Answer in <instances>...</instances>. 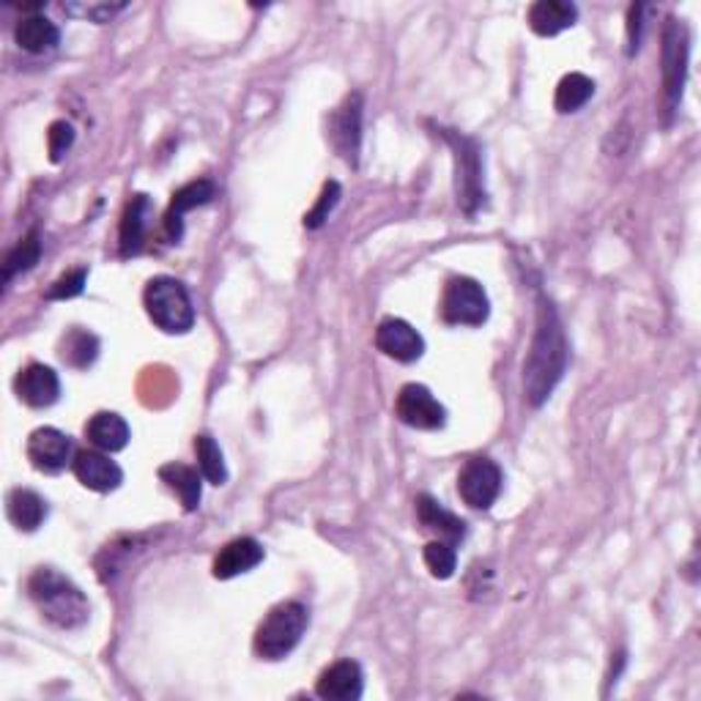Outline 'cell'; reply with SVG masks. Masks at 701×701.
Wrapping results in <instances>:
<instances>
[{"instance_id":"32","label":"cell","mask_w":701,"mask_h":701,"mask_svg":"<svg viewBox=\"0 0 701 701\" xmlns=\"http://www.w3.org/2000/svg\"><path fill=\"white\" fill-rule=\"evenodd\" d=\"M74 143V127L69 121H56L50 124V132H47V145H50V160L61 162L63 154L72 149Z\"/></svg>"},{"instance_id":"20","label":"cell","mask_w":701,"mask_h":701,"mask_svg":"<svg viewBox=\"0 0 701 701\" xmlns=\"http://www.w3.org/2000/svg\"><path fill=\"white\" fill-rule=\"evenodd\" d=\"M417 518H420L422 529L433 531V535H439V540L453 542V546L458 540H464L466 535L464 521L449 513V510H444L433 496H425V493L417 496Z\"/></svg>"},{"instance_id":"27","label":"cell","mask_w":701,"mask_h":701,"mask_svg":"<svg viewBox=\"0 0 701 701\" xmlns=\"http://www.w3.org/2000/svg\"><path fill=\"white\" fill-rule=\"evenodd\" d=\"M39 258H42L39 231H31L28 236H25L23 242L7 255V260H3V282H12L17 274L34 269V266L39 264Z\"/></svg>"},{"instance_id":"5","label":"cell","mask_w":701,"mask_h":701,"mask_svg":"<svg viewBox=\"0 0 701 701\" xmlns=\"http://www.w3.org/2000/svg\"><path fill=\"white\" fill-rule=\"evenodd\" d=\"M444 140L455 151V189H458V203L466 214H475L486 203V187H482V156L477 140L455 132V129H442Z\"/></svg>"},{"instance_id":"3","label":"cell","mask_w":701,"mask_h":701,"mask_svg":"<svg viewBox=\"0 0 701 701\" xmlns=\"http://www.w3.org/2000/svg\"><path fill=\"white\" fill-rule=\"evenodd\" d=\"M143 304L149 318L167 335H184L195 324V304L184 282L173 277H154L145 285Z\"/></svg>"},{"instance_id":"10","label":"cell","mask_w":701,"mask_h":701,"mask_svg":"<svg viewBox=\"0 0 701 701\" xmlns=\"http://www.w3.org/2000/svg\"><path fill=\"white\" fill-rule=\"evenodd\" d=\"M74 444L58 428H39L28 439V458L45 475H58L74 460Z\"/></svg>"},{"instance_id":"15","label":"cell","mask_w":701,"mask_h":701,"mask_svg":"<svg viewBox=\"0 0 701 701\" xmlns=\"http://www.w3.org/2000/svg\"><path fill=\"white\" fill-rule=\"evenodd\" d=\"M72 471L85 488L96 493H110L116 491L124 482V471L116 460H110L107 455L94 453V449H83V453L74 455Z\"/></svg>"},{"instance_id":"14","label":"cell","mask_w":701,"mask_h":701,"mask_svg":"<svg viewBox=\"0 0 701 701\" xmlns=\"http://www.w3.org/2000/svg\"><path fill=\"white\" fill-rule=\"evenodd\" d=\"M14 389H17V398L23 400L31 409H47V406L56 404L61 398V382H58V373L52 367L28 365L25 371H20L17 382H14Z\"/></svg>"},{"instance_id":"4","label":"cell","mask_w":701,"mask_h":701,"mask_svg":"<svg viewBox=\"0 0 701 701\" xmlns=\"http://www.w3.org/2000/svg\"><path fill=\"white\" fill-rule=\"evenodd\" d=\"M307 622V608H304L302 603H280V606L271 608L264 622L258 624L255 652H258L264 661H280V657L293 652V646L302 641Z\"/></svg>"},{"instance_id":"13","label":"cell","mask_w":701,"mask_h":701,"mask_svg":"<svg viewBox=\"0 0 701 701\" xmlns=\"http://www.w3.org/2000/svg\"><path fill=\"white\" fill-rule=\"evenodd\" d=\"M365 690V677L357 661H337L318 677L315 693L329 701H357Z\"/></svg>"},{"instance_id":"1","label":"cell","mask_w":701,"mask_h":701,"mask_svg":"<svg viewBox=\"0 0 701 701\" xmlns=\"http://www.w3.org/2000/svg\"><path fill=\"white\" fill-rule=\"evenodd\" d=\"M564 367H568V340H564L562 320H559L553 304L546 296H540L537 329L531 337L529 357L524 362V393L535 409L551 398L553 387L562 382Z\"/></svg>"},{"instance_id":"9","label":"cell","mask_w":701,"mask_h":701,"mask_svg":"<svg viewBox=\"0 0 701 701\" xmlns=\"http://www.w3.org/2000/svg\"><path fill=\"white\" fill-rule=\"evenodd\" d=\"M395 414L400 422L417 431H439L447 422V411L433 398V393L422 384H406L395 400Z\"/></svg>"},{"instance_id":"6","label":"cell","mask_w":701,"mask_h":701,"mask_svg":"<svg viewBox=\"0 0 701 701\" xmlns=\"http://www.w3.org/2000/svg\"><path fill=\"white\" fill-rule=\"evenodd\" d=\"M685 72H688V31L677 20H668L663 31V105H666V124L677 113L682 100Z\"/></svg>"},{"instance_id":"16","label":"cell","mask_w":701,"mask_h":701,"mask_svg":"<svg viewBox=\"0 0 701 701\" xmlns=\"http://www.w3.org/2000/svg\"><path fill=\"white\" fill-rule=\"evenodd\" d=\"M217 195V187L214 182H209V178H200V182H192L187 184V187L178 189L176 195H173L171 200V209H167L165 214V233L171 242H178V238L184 236V214L192 209H198V206H206L211 203Z\"/></svg>"},{"instance_id":"12","label":"cell","mask_w":701,"mask_h":701,"mask_svg":"<svg viewBox=\"0 0 701 701\" xmlns=\"http://www.w3.org/2000/svg\"><path fill=\"white\" fill-rule=\"evenodd\" d=\"M376 346L378 351H384L393 360L406 362V365L425 354V340H422L420 331L400 318H387L378 324Z\"/></svg>"},{"instance_id":"34","label":"cell","mask_w":701,"mask_h":701,"mask_svg":"<svg viewBox=\"0 0 701 701\" xmlns=\"http://www.w3.org/2000/svg\"><path fill=\"white\" fill-rule=\"evenodd\" d=\"M641 14H644V7H633V9H630V17H628L630 52L639 50V45H641Z\"/></svg>"},{"instance_id":"8","label":"cell","mask_w":701,"mask_h":701,"mask_svg":"<svg viewBox=\"0 0 701 701\" xmlns=\"http://www.w3.org/2000/svg\"><path fill=\"white\" fill-rule=\"evenodd\" d=\"M458 493L469 507H493L502 493V469L488 458H471L458 475Z\"/></svg>"},{"instance_id":"25","label":"cell","mask_w":701,"mask_h":701,"mask_svg":"<svg viewBox=\"0 0 701 701\" xmlns=\"http://www.w3.org/2000/svg\"><path fill=\"white\" fill-rule=\"evenodd\" d=\"M96 357H100V337L91 335L89 329H72L69 335H63L61 340V360L67 362L69 367H83L94 365Z\"/></svg>"},{"instance_id":"2","label":"cell","mask_w":701,"mask_h":701,"mask_svg":"<svg viewBox=\"0 0 701 701\" xmlns=\"http://www.w3.org/2000/svg\"><path fill=\"white\" fill-rule=\"evenodd\" d=\"M28 595L42 611V617L50 619L56 628L74 630L89 622L91 606L83 592L52 568H39L28 579Z\"/></svg>"},{"instance_id":"26","label":"cell","mask_w":701,"mask_h":701,"mask_svg":"<svg viewBox=\"0 0 701 701\" xmlns=\"http://www.w3.org/2000/svg\"><path fill=\"white\" fill-rule=\"evenodd\" d=\"M592 94H595V83H592L586 74L570 72L564 74L562 83L557 85V100H553V105H557L559 113H575L592 100Z\"/></svg>"},{"instance_id":"31","label":"cell","mask_w":701,"mask_h":701,"mask_svg":"<svg viewBox=\"0 0 701 701\" xmlns=\"http://www.w3.org/2000/svg\"><path fill=\"white\" fill-rule=\"evenodd\" d=\"M85 280H89V269H72L63 277H58L47 291V299H74L85 291Z\"/></svg>"},{"instance_id":"19","label":"cell","mask_w":701,"mask_h":701,"mask_svg":"<svg viewBox=\"0 0 701 701\" xmlns=\"http://www.w3.org/2000/svg\"><path fill=\"white\" fill-rule=\"evenodd\" d=\"M149 217H151V200L145 195H135L127 203L121 217V255L132 258L140 255L145 247V233H149Z\"/></svg>"},{"instance_id":"23","label":"cell","mask_w":701,"mask_h":701,"mask_svg":"<svg viewBox=\"0 0 701 701\" xmlns=\"http://www.w3.org/2000/svg\"><path fill=\"white\" fill-rule=\"evenodd\" d=\"M7 515L20 531H36L47 518V502L36 491L17 488V491L9 493Z\"/></svg>"},{"instance_id":"22","label":"cell","mask_w":701,"mask_h":701,"mask_svg":"<svg viewBox=\"0 0 701 701\" xmlns=\"http://www.w3.org/2000/svg\"><path fill=\"white\" fill-rule=\"evenodd\" d=\"M14 39L23 47L25 52H34V56H42V52L56 50L58 42H61V31H58L56 23H50L42 14H31V17H23L14 28Z\"/></svg>"},{"instance_id":"30","label":"cell","mask_w":701,"mask_h":701,"mask_svg":"<svg viewBox=\"0 0 701 701\" xmlns=\"http://www.w3.org/2000/svg\"><path fill=\"white\" fill-rule=\"evenodd\" d=\"M337 200H340V184L326 182L324 184V192H320V198H318V203H315V209L309 211L307 217H304V227L315 231V227L324 225V222L329 220L331 209L337 206Z\"/></svg>"},{"instance_id":"24","label":"cell","mask_w":701,"mask_h":701,"mask_svg":"<svg viewBox=\"0 0 701 701\" xmlns=\"http://www.w3.org/2000/svg\"><path fill=\"white\" fill-rule=\"evenodd\" d=\"M160 480L182 499L184 510L192 513V510L200 507V499H203V486H200V475L192 469V466L184 464H165L160 469Z\"/></svg>"},{"instance_id":"7","label":"cell","mask_w":701,"mask_h":701,"mask_svg":"<svg viewBox=\"0 0 701 701\" xmlns=\"http://www.w3.org/2000/svg\"><path fill=\"white\" fill-rule=\"evenodd\" d=\"M491 313L486 291L471 277H453L444 288L442 318L449 326H482Z\"/></svg>"},{"instance_id":"21","label":"cell","mask_w":701,"mask_h":701,"mask_svg":"<svg viewBox=\"0 0 701 701\" xmlns=\"http://www.w3.org/2000/svg\"><path fill=\"white\" fill-rule=\"evenodd\" d=\"M129 436H132V433H129L127 420L113 414V411H100V414L91 417L89 425H85V439H89L96 449H102V453H121L129 444Z\"/></svg>"},{"instance_id":"11","label":"cell","mask_w":701,"mask_h":701,"mask_svg":"<svg viewBox=\"0 0 701 701\" xmlns=\"http://www.w3.org/2000/svg\"><path fill=\"white\" fill-rule=\"evenodd\" d=\"M331 145L337 149V154L348 162L357 165V154H360V140H362V96L351 94L337 113L331 116L329 129Z\"/></svg>"},{"instance_id":"17","label":"cell","mask_w":701,"mask_h":701,"mask_svg":"<svg viewBox=\"0 0 701 701\" xmlns=\"http://www.w3.org/2000/svg\"><path fill=\"white\" fill-rule=\"evenodd\" d=\"M264 562V546L253 537H238V540L227 542L214 559V579H236V575L249 573L253 568Z\"/></svg>"},{"instance_id":"29","label":"cell","mask_w":701,"mask_h":701,"mask_svg":"<svg viewBox=\"0 0 701 701\" xmlns=\"http://www.w3.org/2000/svg\"><path fill=\"white\" fill-rule=\"evenodd\" d=\"M425 564L428 570H431L433 579H453L455 568H458V553H455V546L453 542H444V540H433L425 546Z\"/></svg>"},{"instance_id":"28","label":"cell","mask_w":701,"mask_h":701,"mask_svg":"<svg viewBox=\"0 0 701 701\" xmlns=\"http://www.w3.org/2000/svg\"><path fill=\"white\" fill-rule=\"evenodd\" d=\"M195 455H198V466L200 475L211 482V486H222L227 480V469H225V458H222V449L209 433H200L195 436Z\"/></svg>"},{"instance_id":"33","label":"cell","mask_w":701,"mask_h":701,"mask_svg":"<svg viewBox=\"0 0 701 701\" xmlns=\"http://www.w3.org/2000/svg\"><path fill=\"white\" fill-rule=\"evenodd\" d=\"M124 3H118V7H110V3H91V7H63V12L69 14H83V17L94 20V23H110L113 14L124 12Z\"/></svg>"},{"instance_id":"18","label":"cell","mask_w":701,"mask_h":701,"mask_svg":"<svg viewBox=\"0 0 701 701\" xmlns=\"http://www.w3.org/2000/svg\"><path fill=\"white\" fill-rule=\"evenodd\" d=\"M579 20V9L568 0H537L529 9V28L537 36H557L573 28Z\"/></svg>"}]
</instances>
